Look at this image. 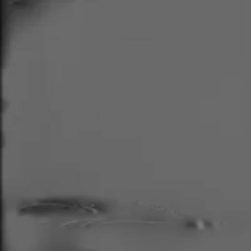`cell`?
I'll return each instance as SVG.
<instances>
[{
    "label": "cell",
    "mask_w": 251,
    "mask_h": 251,
    "mask_svg": "<svg viewBox=\"0 0 251 251\" xmlns=\"http://www.w3.org/2000/svg\"><path fill=\"white\" fill-rule=\"evenodd\" d=\"M106 212L107 206L104 203L85 199L53 197L21 204V213L44 218H93Z\"/></svg>",
    "instance_id": "cell-1"
}]
</instances>
